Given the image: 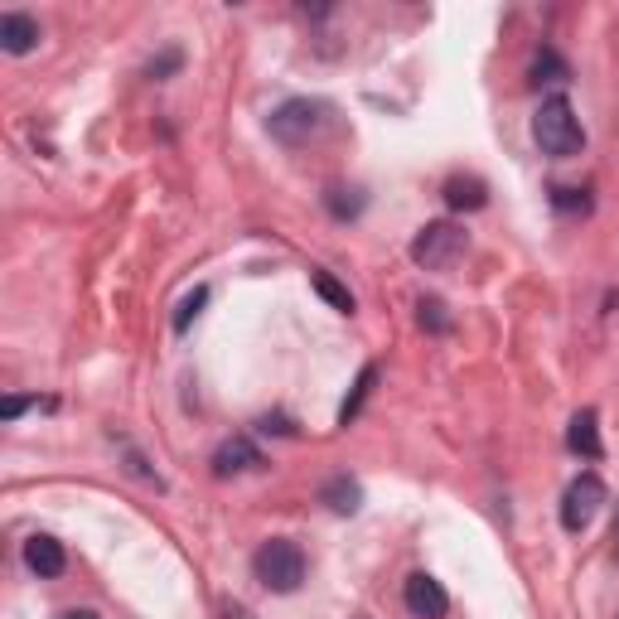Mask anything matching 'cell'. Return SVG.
Wrapping results in <instances>:
<instances>
[{"label":"cell","mask_w":619,"mask_h":619,"mask_svg":"<svg viewBox=\"0 0 619 619\" xmlns=\"http://www.w3.org/2000/svg\"><path fill=\"white\" fill-rule=\"evenodd\" d=\"M533 136L543 145V155L551 160H571V155L585 151V131H581V117L567 97H547L533 117Z\"/></svg>","instance_id":"obj_1"},{"label":"cell","mask_w":619,"mask_h":619,"mask_svg":"<svg viewBox=\"0 0 619 619\" xmlns=\"http://www.w3.org/2000/svg\"><path fill=\"white\" fill-rule=\"evenodd\" d=\"M252 571L272 595H296L300 581H306V551L290 543V537H272L252 557Z\"/></svg>","instance_id":"obj_2"},{"label":"cell","mask_w":619,"mask_h":619,"mask_svg":"<svg viewBox=\"0 0 619 619\" xmlns=\"http://www.w3.org/2000/svg\"><path fill=\"white\" fill-rule=\"evenodd\" d=\"M324 127H330V107L310 103V97H290V103H281L272 117H266V131H272L281 145H310Z\"/></svg>","instance_id":"obj_3"},{"label":"cell","mask_w":619,"mask_h":619,"mask_svg":"<svg viewBox=\"0 0 619 619\" xmlns=\"http://www.w3.org/2000/svg\"><path fill=\"white\" fill-rule=\"evenodd\" d=\"M465 247H469V238L455 223H426L412 242V262L421 266V272H450V266L465 257Z\"/></svg>","instance_id":"obj_4"},{"label":"cell","mask_w":619,"mask_h":619,"mask_svg":"<svg viewBox=\"0 0 619 619\" xmlns=\"http://www.w3.org/2000/svg\"><path fill=\"white\" fill-rule=\"evenodd\" d=\"M600 509H605V484H600V475L571 479L567 493H561V527H567V533H585Z\"/></svg>","instance_id":"obj_5"},{"label":"cell","mask_w":619,"mask_h":619,"mask_svg":"<svg viewBox=\"0 0 619 619\" xmlns=\"http://www.w3.org/2000/svg\"><path fill=\"white\" fill-rule=\"evenodd\" d=\"M402 600H407V610L416 619H445V610H450L445 585L436 576H426V571H412L407 585H402Z\"/></svg>","instance_id":"obj_6"},{"label":"cell","mask_w":619,"mask_h":619,"mask_svg":"<svg viewBox=\"0 0 619 619\" xmlns=\"http://www.w3.org/2000/svg\"><path fill=\"white\" fill-rule=\"evenodd\" d=\"M262 465V450L252 441H242V436H233V441H223L213 450V475L228 479V475H242V469H257Z\"/></svg>","instance_id":"obj_7"},{"label":"cell","mask_w":619,"mask_h":619,"mask_svg":"<svg viewBox=\"0 0 619 619\" xmlns=\"http://www.w3.org/2000/svg\"><path fill=\"white\" fill-rule=\"evenodd\" d=\"M39 44V20L35 15H20V10H10V15H0V49L5 53H29Z\"/></svg>","instance_id":"obj_8"},{"label":"cell","mask_w":619,"mask_h":619,"mask_svg":"<svg viewBox=\"0 0 619 619\" xmlns=\"http://www.w3.org/2000/svg\"><path fill=\"white\" fill-rule=\"evenodd\" d=\"M25 567L35 571V576H59L63 571V543L49 533H35L25 543Z\"/></svg>","instance_id":"obj_9"},{"label":"cell","mask_w":619,"mask_h":619,"mask_svg":"<svg viewBox=\"0 0 619 619\" xmlns=\"http://www.w3.org/2000/svg\"><path fill=\"white\" fill-rule=\"evenodd\" d=\"M445 204L455 213H475V209L489 204V189H484V179H475V175H450L445 179Z\"/></svg>","instance_id":"obj_10"},{"label":"cell","mask_w":619,"mask_h":619,"mask_svg":"<svg viewBox=\"0 0 619 619\" xmlns=\"http://www.w3.org/2000/svg\"><path fill=\"white\" fill-rule=\"evenodd\" d=\"M567 445L576 450V455H585V460H600V421H595V412H576V416H571Z\"/></svg>","instance_id":"obj_11"},{"label":"cell","mask_w":619,"mask_h":619,"mask_svg":"<svg viewBox=\"0 0 619 619\" xmlns=\"http://www.w3.org/2000/svg\"><path fill=\"white\" fill-rule=\"evenodd\" d=\"M320 499L330 503L334 513H358V509H364V484L348 479V475H334V479L320 489Z\"/></svg>","instance_id":"obj_12"},{"label":"cell","mask_w":619,"mask_h":619,"mask_svg":"<svg viewBox=\"0 0 619 619\" xmlns=\"http://www.w3.org/2000/svg\"><path fill=\"white\" fill-rule=\"evenodd\" d=\"M310 286H314V290H320V296H324V300H330V306H334V310H344V314H354V296H348V286H340V281H334L330 272H314V276H310Z\"/></svg>","instance_id":"obj_13"},{"label":"cell","mask_w":619,"mask_h":619,"mask_svg":"<svg viewBox=\"0 0 619 619\" xmlns=\"http://www.w3.org/2000/svg\"><path fill=\"white\" fill-rule=\"evenodd\" d=\"M373 382H378V368L368 364L364 373H358V382H354V397H348L344 407H340V426H348V421H354V416H358V407H364V402H368V392H373Z\"/></svg>","instance_id":"obj_14"},{"label":"cell","mask_w":619,"mask_h":619,"mask_svg":"<svg viewBox=\"0 0 619 619\" xmlns=\"http://www.w3.org/2000/svg\"><path fill=\"white\" fill-rule=\"evenodd\" d=\"M204 306H209V286H194V290H189L184 300H179V310H175V330L184 334L189 324H194V314L204 310Z\"/></svg>","instance_id":"obj_15"},{"label":"cell","mask_w":619,"mask_h":619,"mask_svg":"<svg viewBox=\"0 0 619 619\" xmlns=\"http://www.w3.org/2000/svg\"><path fill=\"white\" fill-rule=\"evenodd\" d=\"M416 320H421V330L445 334V330H450V310H445V300H421V306H416Z\"/></svg>","instance_id":"obj_16"},{"label":"cell","mask_w":619,"mask_h":619,"mask_svg":"<svg viewBox=\"0 0 619 619\" xmlns=\"http://www.w3.org/2000/svg\"><path fill=\"white\" fill-rule=\"evenodd\" d=\"M561 78H567V63H561L551 49L537 53L533 59V83H561Z\"/></svg>","instance_id":"obj_17"},{"label":"cell","mask_w":619,"mask_h":619,"mask_svg":"<svg viewBox=\"0 0 619 619\" xmlns=\"http://www.w3.org/2000/svg\"><path fill=\"white\" fill-rule=\"evenodd\" d=\"M551 204L561 213H591V194L585 189H551Z\"/></svg>","instance_id":"obj_18"},{"label":"cell","mask_w":619,"mask_h":619,"mask_svg":"<svg viewBox=\"0 0 619 619\" xmlns=\"http://www.w3.org/2000/svg\"><path fill=\"white\" fill-rule=\"evenodd\" d=\"M179 63H184V53L170 49V53H160V59H151V69H145V78H165V73H175Z\"/></svg>","instance_id":"obj_19"},{"label":"cell","mask_w":619,"mask_h":619,"mask_svg":"<svg viewBox=\"0 0 619 619\" xmlns=\"http://www.w3.org/2000/svg\"><path fill=\"white\" fill-rule=\"evenodd\" d=\"M35 402H39V397H5V402H0V416H5V421H15V416L29 412Z\"/></svg>","instance_id":"obj_20"},{"label":"cell","mask_w":619,"mask_h":619,"mask_svg":"<svg viewBox=\"0 0 619 619\" xmlns=\"http://www.w3.org/2000/svg\"><path fill=\"white\" fill-rule=\"evenodd\" d=\"M262 431H266V436H272V431H276V436H296V426H290L286 416H262Z\"/></svg>","instance_id":"obj_21"},{"label":"cell","mask_w":619,"mask_h":619,"mask_svg":"<svg viewBox=\"0 0 619 619\" xmlns=\"http://www.w3.org/2000/svg\"><path fill=\"white\" fill-rule=\"evenodd\" d=\"M59 619H103V615H97V610H63Z\"/></svg>","instance_id":"obj_22"},{"label":"cell","mask_w":619,"mask_h":619,"mask_svg":"<svg viewBox=\"0 0 619 619\" xmlns=\"http://www.w3.org/2000/svg\"><path fill=\"white\" fill-rule=\"evenodd\" d=\"M615 543H619V527H615Z\"/></svg>","instance_id":"obj_23"}]
</instances>
